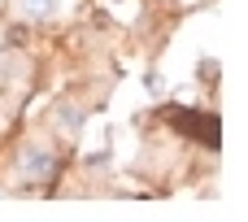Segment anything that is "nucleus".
<instances>
[{
  "instance_id": "obj_4",
  "label": "nucleus",
  "mask_w": 248,
  "mask_h": 222,
  "mask_svg": "<svg viewBox=\"0 0 248 222\" xmlns=\"http://www.w3.org/2000/svg\"><path fill=\"white\" fill-rule=\"evenodd\" d=\"M0 61H4V39H0Z\"/></svg>"
},
{
  "instance_id": "obj_1",
  "label": "nucleus",
  "mask_w": 248,
  "mask_h": 222,
  "mask_svg": "<svg viewBox=\"0 0 248 222\" xmlns=\"http://www.w3.org/2000/svg\"><path fill=\"white\" fill-rule=\"evenodd\" d=\"M52 170H57V161H52V153H48L44 144L22 148V157H17V174H22L26 183H48Z\"/></svg>"
},
{
  "instance_id": "obj_2",
  "label": "nucleus",
  "mask_w": 248,
  "mask_h": 222,
  "mask_svg": "<svg viewBox=\"0 0 248 222\" xmlns=\"http://www.w3.org/2000/svg\"><path fill=\"white\" fill-rule=\"evenodd\" d=\"M13 9L22 22H48L61 13V0H13Z\"/></svg>"
},
{
  "instance_id": "obj_3",
  "label": "nucleus",
  "mask_w": 248,
  "mask_h": 222,
  "mask_svg": "<svg viewBox=\"0 0 248 222\" xmlns=\"http://www.w3.org/2000/svg\"><path fill=\"white\" fill-rule=\"evenodd\" d=\"M57 131L61 135H78L83 131V109L78 105H61L57 109Z\"/></svg>"
}]
</instances>
